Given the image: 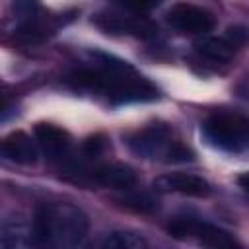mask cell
Returning a JSON list of instances; mask_svg holds the SVG:
<instances>
[{
  "label": "cell",
  "mask_w": 249,
  "mask_h": 249,
  "mask_svg": "<svg viewBox=\"0 0 249 249\" xmlns=\"http://www.w3.org/2000/svg\"><path fill=\"white\" fill-rule=\"evenodd\" d=\"M72 82L76 86L105 93L113 103L150 101L158 97L156 88L130 64L105 54H97L93 66L72 74Z\"/></svg>",
  "instance_id": "1"
},
{
  "label": "cell",
  "mask_w": 249,
  "mask_h": 249,
  "mask_svg": "<svg viewBox=\"0 0 249 249\" xmlns=\"http://www.w3.org/2000/svg\"><path fill=\"white\" fill-rule=\"evenodd\" d=\"M35 245L78 247L88 235L86 214L70 202L41 204L33 216Z\"/></svg>",
  "instance_id": "2"
},
{
  "label": "cell",
  "mask_w": 249,
  "mask_h": 249,
  "mask_svg": "<svg viewBox=\"0 0 249 249\" xmlns=\"http://www.w3.org/2000/svg\"><path fill=\"white\" fill-rule=\"evenodd\" d=\"M202 134L214 148L239 154L249 150V115L239 111H216L202 123Z\"/></svg>",
  "instance_id": "3"
},
{
  "label": "cell",
  "mask_w": 249,
  "mask_h": 249,
  "mask_svg": "<svg viewBox=\"0 0 249 249\" xmlns=\"http://www.w3.org/2000/svg\"><path fill=\"white\" fill-rule=\"evenodd\" d=\"M167 231L169 235L177 237V239H187L193 237L202 245L208 247H218V249H226V247H235L237 241L222 228L196 220V218H175L167 224Z\"/></svg>",
  "instance_id": "4"
},
{
  "label": "cell",
  "mask_w": 249,
  "mask_h": 249,
  "mask_svg": "<svg viewBox=\"0 0 249 249\" xmlns=\"http://www.w3.org/2000/svg\"><path fill=\"white\" fill-rule=\"evenodd\" d=\"M173 142L175 140L171 138V130L161 123L148 124L126 138V146L130 148V152H134L140 158L163 156V160H167V154Z\"/></svg>",
  "instance_id": "5"
},
{
  "label": "cell",
  "mask_w": 249,
  "mask_h": 249,
  "mask_svg": "<svg viewBox=\"0 0 249 249\" xmlns=\"http://www.w3.org/2000/svg\"><path fill=\"white\" fill-rule=\"evenodd\" d=\"M165 19L173 29H177L181 33L204 35L210 29H214V25H216V19L208 10L193 6V4H175L167 12Z\"/></svg>",
  "instance_id": "6"
},
{
  "label": "cell",
  "mask_w": 249,
  "mask_h": 249,
  "mask_svg": "<svg viewBox=\"0 0 249 249\" xmlns=\"http://www.w3.org/2000/svg\"><path fill=\"white\" fill-rule=\"evenodd\" d=\"M93 23L107 33H126L136 37H152L156 27L140 16H123L117 12H101L93 16Z\"/></svg>",
  "instance_id": "7"
},
{
  "label": "cell",
  "mask_w": 249,
  "mask_h": 249,
  "mask_svg": "<svg viewBox=\"0 0 249 249\" xmlns=\"http://www.w3.org/2000/svg\"><path fill=\"white\" fill-rule=\"evenodd\" d=\"M154 189L160 193H179L189 196H206L210 195V185L206 179L193 173H163L154 181Z\"/></svg>",
  "instance_id": "8"
},
{
  "label": "cell",
  "mask_w": 249,
  "mask_h": 249,
  "mask_svg": "<svg viewBox=\"0 0 249 249\" xmlns=\"http://www.w3.org/2000/svg\"><path fill=\"white\" fill-rule=\"evenodd\" d=\"M35 140L43 154L49 160H62L70 148V136L66 130L51 124V123H39L35 124Z\"/></svg>",
  "instance_id": "9"
},
{
  "label": "cell",
  "mask_w": 249,
  "mask_h": 249,
  "mask_svg": "<svg viewBox=\"0 0 249 249\" xmlns=\"http://www.w3.org/2000/svg\"><path fill=\"white\" fill-rule=\"evenodd\" d=\"M88 177L93 183H99L103 187H111V189H130L136 183V173L132 171V167L123 165V163H103V165H95L93 169L88 171Z\"/></svg>",
  "instance_id": "10"
},
{
  "label": "cell",
  "mask_w": 249,
  "mask_h": 249,
  "mask_svg": "<svg viewBox=\"0 0 249 249\" xmlns=\"http://www.w3.org/2000/svg\"><path fill=\"white\" fill-rule=\"evenodd\" d=\"M2 156L14 163L31 165L37 161V146L25 132L16 130L2 140Z\"/></svg>",
  "instance_id": "11"
},
{
  "label": "cell",
  "mask_w": 249,
  "mask_h": 249,
  "mask_svg": "<svg viewBox=\"0 0 249 249\" xmlns=\"http://www.w3.org/2000/svg\"><path fill=\"white\" fill-rule=\"evenodd\" d=\"M0 245L2 247H29L35 245V235H33V222L27 224L21 216H10L2 222V231H0Z\"/></svg>",
  "instance_id": "12"
},
{
  "label": "cell",
  "mask_w": 249,
  "mask_h": 249,
  "mask_svg": "<svg viewBox=\"0 0 249 249\" xmlns=\"http://www.w3.org/2000/svg\"><path fill=\"white\" fill-rule=\"evenodd\" d=\"M195 51L210 60H230L237 47L228 39V37H210V35H202L195 41Z\"/></svg>",
  "instance_id": "13"
},
{
  "label": "cell",
  "mask_w": 249,
  "mask_h": 249,
  "mask_svg": "<svg viewBox=\"0 0 249 249\" xmlns=\"http://www.w3.org/2000/svg\"><path fill=\"white\" fill-rule=\"evenodd\" d=\"M14 19L23 33L39 31V0H12Z\"/></svg>",
  "instance_id": "14"
},
{
  "label": "cell",
  "mask_w": 249,
  "mask_h": 249,
  "mask_svg": "<svg viewBox=\"0 0 249 249\" xmlns=\"http://www.w3.org/2000/svg\"><path fill=\"white\" fill-rule=\"evenodd\" d=\"M101 247H105V249H142V247H148V241L140 233H134V231H113L103 239Z\"/></svg>",
  "instance_id": "15"
},
{
  "label": "cell",
  "mask_w": 249,
  "mask_h": 249,
  "mask_svg": "<svg viewBox=\"0 0 249 249\" xmlns=\"http://www.w3.org/2000/svg\"><path fill=\"white\" fill-rule=\"evenodd\" d=\"M117 202H121L124 208L134 212H152L158 208V202L146 193H126L124 196L117 198Z\"/></svg>",
  "instance_id": "16"
},
{
  "label": "cell",
  "mask_w": 249,
  "mask_h": 249,
  "mask_svg": "<svg viewBox=\"0 0 249 249\" xmlns=\"http://www.w3.org/2000/svg\"><path fill=\"white\" fill-rule=\"evenodd\" d=\"M160 2L161 0H119V4L132 14H146L156 6H160Z\"/></svg>",
  "instance_id": "17"
},
{
  "label": "cell",
  "mask_w": 249,
  "mask_h": 249,
  "mask_svg": "<svg viewBox=\"0 0 249 249\" xmlns=\"http://www.w3.org/2000/svg\"><path fill=\"white\" fill-rule=\"evenodd\" d=\"M224 37H228L239 49L241 45H245L249 41V29L247 27H241V25H233V27H228V31H226Z\"/></svg>",
  "instance_id": "18"
},
{
  "label": "cell",
  "mask_w": 249,
  "mask_h": 249,
  "mask_svg": "<svg viewBox=\"0 0 249 249\" xmlns=\"http://www.w3.org/2000/svg\"><path fill=\"white\" fill-rule=\"evenodd\" d=\"M103 148H105V142H103V138H99V136H93V138L86 140V144H84V152H86V156H89V158L99 156V154L103 152Z\"/></svg>",
  "instance_id": "19"
},
{
  "label": "cell",
  "mask_w": 249,
  "mask_h": 249,
  "mask_svg": "<svg viewBox=\"0 0 249 249\" xmlns=\"http://www.w3.org/2000/svg\"><path fill=\"white\" fill-rule=\"evenodd\" d=\"M237 183H239V187L243 189V193L249 196V171H247V173H243V175H239Z\"/></svg>",
  "instance_id": "20"
}]
</instances>
